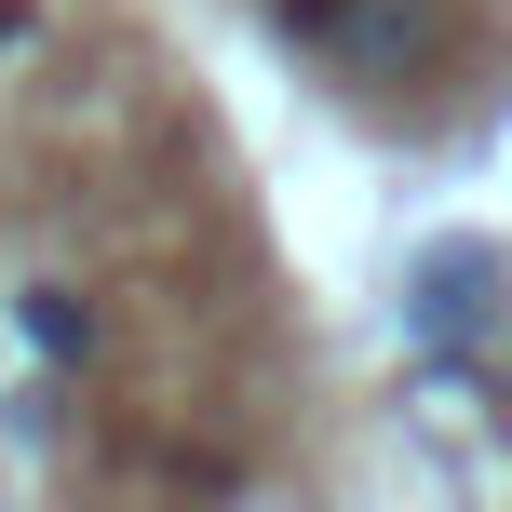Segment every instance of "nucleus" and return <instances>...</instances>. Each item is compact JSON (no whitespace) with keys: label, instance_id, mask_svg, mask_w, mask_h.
Here are the masks:
<instances>
[{"label":"nucleus","instance_id":"obj_2","mask_svg":"<svg viewBox=\"0 0 512 512\" xmlns=\"http://www.w3.org/2000/svg\"><path fill=\"white\" fill-rule=\"evenodd\" d=\"M14 337L41 364H81V351H95V310H81L68 283H14Z\"/></svg>","mask_w":512,"mask_h":512},{"label":"nucleus","instance_id":"obj_1","mask_svg":"<svg viewBox=\"0 0 512 512\" xmlns=\"http://www.w3.org/2000/svg\"><path fill=\"white\" fill-rule=\"evenodd\" d=\"M297 27H310L351 81H405V68L445 54V0H297Z\"/></svg>","mask_w":512,"mask_h":512}]
</instances>
